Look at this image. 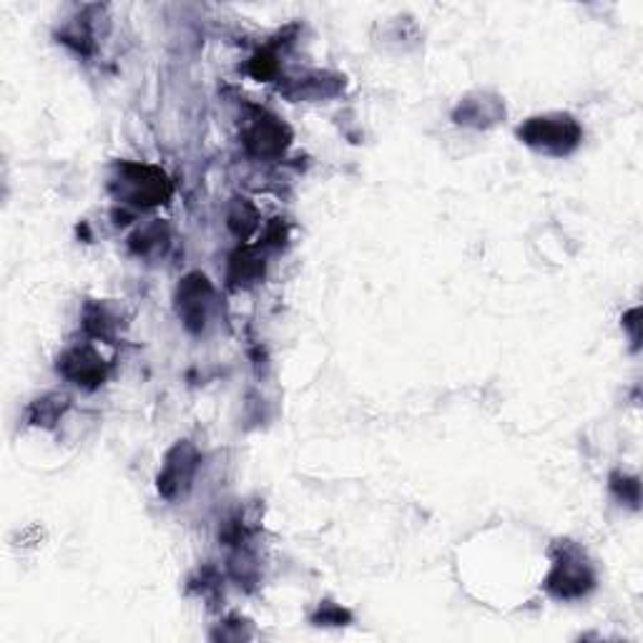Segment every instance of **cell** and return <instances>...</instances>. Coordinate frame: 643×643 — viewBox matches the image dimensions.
<instances>
[{"instance_id":"2","label":"cell","mask_w":643,"mask_h":643,"mask_svg":"<svg viewBox=\"0 0 643 643\" xmlns=\"http://www.w3.org/2000/svg\"><path fill=\"white\" fill-rule=\"evenodd\" d=\"M114 192L129 204L154 206L162 204L171 194V184L162 169L141 164L118 166V179H114Z\"/></svg>"},{"instance_id":"4","label":"cell","mask_w":643,"mask_h":643,"mask_svg":"<svg viewBox=\"0 0 643 643\" xmlns=\"http://www.w3.org/2000/svg\"><path fill=\"white\" fill-rule=\"evenodd\" d=\"M214 290L209 280L204 274H189L184 282L179 284L177 292V312L181 322L187 324L192 332H202L206 320H209Z\"/></svg>"},{"instance_id":"11","label":"cell","mask_w":643,"mask_h":643,"mask_svg":"<svg viewBox=\"0 0 643 643\" xmlns=\"http://www.w3.org/2000/svg\"><path fill=\"white\" fill-rule=\"evenodd\" d=\"M108 320L111 317L101 305H91L86 309V330H89L93 337H111V332H114L116 324Z\"/></svg>"},{"instance_id":"7","label":"cell","mask_w":643,"mask_h":643,"mask_svg":"<svg viewBox=\"0 0 643 643\" xmlns=\"http://www.w3.org/2000/svg\"><path fill=\"white\" fill-rule=\"evenodd\" d=\"M196 460H198L196 450L189 446V442H179V446H173V450L166 455L162 475H158V490H162L166 498H173L177 493H181V490H184L194 478Z\"/></svg>"},{"instance_id":"1","label":"cell","mask_w":643,"mask_h":643,"mask_svg":"<svg viewBox=\"0 0 643 643\" xmlns=\"http://www.w3.org/2000/svg\"><path fill=\"white\" fill-rule=\"evenodd\" d=\"M523 144L543 151L551 156H566L581 144L583 131L574 116L568 114H548L528 118L518 129Z\"/></svg>"},{"instance_id":"10","label":"cell","mask_w":643,"mask_h":643,"mask_svg":"<svg viewBox=\"0 0 643 643\" xmlns=\"http://www.w3.org/2000/svg\"><path fill=\"white\" fill-rule=\"evenodd\" d=\"M229 227L234 229L240 236H249L257 227V209L247 202V198H236L232 214H229Z\"/></svg>"},{"instance_id":"3","label":"cell","mask_w":643,"mask_h":643,"mask_svg":"<svg viewBox=\"0 0 643 643\" xmlns=\"http://www.w3.org/2000/svg\"><path fill=\"white\" fill-rule=\"evenodd\" d=\"M545 586L558 599H578V595H583L593 586V570L578 548L563 545Z\"/></svg>"},{"instance_id":"12","label":"cell","mask_w":643,"mask_h":643,"mask_svg":"<svg viewBox=\"0 0 643 643\" xmlns=\"http://www.w3.org/2000/svg\"><path fill=\"white\" fill-rule=\"evenodd\" d=\"M63 408H66V400H59V397H51V400H38L36 404H34V410H30V420H34L36 425H46V423H53L55 417L61 415L63 412Z\"/></svg>"},{"instance_id":"9","label":"cell","mask_w":643,"mask_h":643,"mask_svg":"<svg viewBox=\"0 0 643 643\" xmlns=\"http://www.w3.org/2000/svg\"><path fill=\"white\" fill-rule=\"evenodd\" d=\"M166 244H169V229H166L162 221H154V224L139 229V232L131 236V249L137 254H144V257L164 252Z\"/></svg>"},{"instance_id":"6","label":"cell","mask_w":643,"mask_h":643,"mask_svg":"<svg viewBox=\"0 0 643 643\" xmlns=\"http://www.w3.org/2000/svg\"><path fill=\"white\" fill-rule=\"evenodd\" d=\"M59 372L63 377H68L70 383L89 387V390L106 380V364H103L101 355L93 347L68 349L59 360Z\"/></svg>"},{"instance_id":"8","label":"cell","mask_w":643,"mask_h":643,"mask_svg":"<svg viewBox=\"0 0 643 643\" xmlns=\"http://www.w3.org/2000/svg\"><path fill=\"white\" fill-rule=\"evenodd\" d=\"M265 274V259H259L257 254L249 249H240L232 257V265H229V282L234 287H249V284H257Z\"/></svg>"},{"instance_id":"5","label":"cell","mask_w":643,"mask_h":643,"mask_svg":"<svg viewBox=\"0 0 643 643\" xmlns=\"http://www.w3.org/2000/svg\"><path fill=\"white\" fill-rule=\"evenodd\" d=\"M290 144V129L280 118L267 114V111H257V116L249 118L247 131H244V146L249 154L267 158L280 156Z\"/></svg>"}]
</instances>
